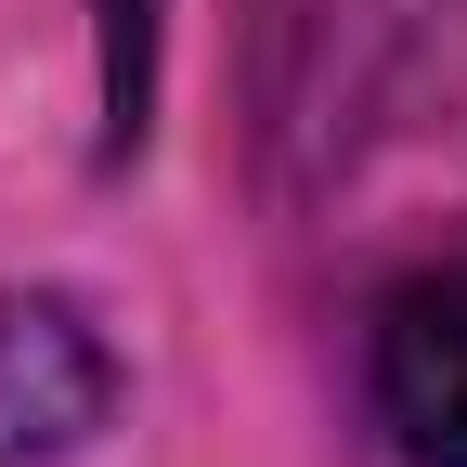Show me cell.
<instances>
[{
  "mask_svg": "<svg viewBox=\"0 0 467 467\" xmlns=\"http://www.w3.org/2000/svg\"><path fill=\"white\" fill-rule=\"evenodd\" d=\"M117 429V350L66 285H0V467H66Z\"/></svg>",
  "mask_w": 467,
  "mask_h": 467,
  "instance_id": "1",
  "label": "cell"
},
{
  "mask_svg": "<svg viewBox=\"0 0 467 467\" xmlns=\"http://www.w3.org/2000/svg\"><path fill=\"white\" fill-rule=\"evenodd\" d=\"M377 416L416 467H467V273H429L377 312Z\"/></svg>",
  "mask_w": 467,
  "mask_h": 467,
  "instance_id": "2",
  "label": "cell"
},
{
  "mask_svg": "<svg viewBox=\"0 0 467 467\" xmlns=\"http://www.w3.org/2000/svg\"><path fill=\"white\" fill-rule=\"evenodd\" d=\"M143 91H156V0H104V156L143 143Z\"/></svg>",
  "mask_w": 467,
  "mask_h": 467,
  "instance_id": "3",
  "label": "cell"
}]
</instances>
